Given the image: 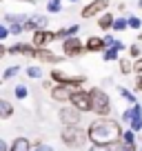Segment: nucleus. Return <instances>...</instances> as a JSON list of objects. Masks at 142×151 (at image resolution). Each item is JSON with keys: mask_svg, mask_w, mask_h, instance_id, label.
I'll list each match as a JSON object with an SVG mask.
<instances>
[{"mask_svg": "<svg viewBox=\"0 0 142 151\" xmlns=\"http://www.w3.org/2000/svg\"><path fill=\"white\" fill-rule=\"evenodd\" d=\"M133 73H136V76H142V58L133 60Z\"/></svg>", "mask_w": 142, "mask_h": 151, "instance_id": "72a5a7b5", "label": "nucleus"}, {"mask_svg": "<svg viewBox=\"0 0 142 151\" xmlns=\"http://www.w3.org/2000/svg\"><path fill=\"white\" fill-rule=\"evenodd\" d=\"M36 58H38L40 62H44V65H60V62L65 60V56H60V53H53L49 47H47V49H38Z\"/></svg>", "mask_w": 142, "mask_h": 151, "instance_id": "9b49d317", "label": "nucleus"}, {"mask_svg": "<svg viewBox=\"0 0 142 151\" xmlns=\"http://www.w3.org/2000/svg\"><path fill=\"white\" fill-rule=\"evenodd\" d=\"M102 38H104V47H107V49L115 45V36H102Z\"/></svg>", "mask_w": 142, "mask_h": 151, "instance_id": "c9c22d12", "label": "nucleus"}, {"mask_svg": "<svg viewBox=\"0 0 142 151\" xmlns=\"http://www.w3.org/2000/svg\"><path fill=\"white\" fill-rule=\"evenodd\" d=\"M138 7H140V9H142V0H138Z\"/></svg>", "mask_w": 142, "mask_h": 151, "instance_id": "37998d69", "label": "nucleus"}, {"mask_svg": "<svg viewBox=\"0 0 142 151\" xmlns=\"http://www.w3.org/2000/svg\"><path fill=\"white\" fill-rule=\"evenodd\" d=\"M122 122L109 118H95L89 122L87 127V138H89L91 145H107V147H113L115 142L122 140Z\"/></svg>", "mask_w": 142, "mask_h": 151, "instance_id": "f257e3e1", "label": "nucleus"}, {"mask_svg": "<svg viewBox=\"0 0 142 151\" xmlns=\"http://www.w3.org/2000/svg\"><path fill=\"white\" fill-rule=\"evenodd\" d=\"M33 24H36V31L38 29H47V24H49V18H44V16H33Z\"/></svg>", "mask_w": 142, "mask_h": 151, "instance_id": "cd10ccee", "label": "nucleus"}, {"mask_svg": "<svg viewBox=\"0 0 142 151\" xmlns=\"http://www.w3.org/2000/svg\"><path fill=\"white\" fill-rule=\"evenodd\" d=\"M0 151H9V145H7L2 138H0Z\"/></svg>", "mask_w": 142, "mask_h": 151, "instance_id": "ea45409f", "label": "nucleus"}, {"mask_svg": "<svg viewBox=\"0 0 142 151\" xmlns=\"http://www.w3.org/2000/svg\"><path fill=\"white\" fill-rule=\"evenodd\" d=\"M62 9V0H49L47 2V11L49 14H58Z\"/></svg>", "mask_w": 142, "mask_h": 151, "instance_id": "c756f323", "label": "nucleus"}, {"mask_svg": "<svg viewBox=\"0 0 142 151\" xmlns=\"http://www.w3.org/2000/svg\"><path fill=\"white\" fill-rule=\"evenodd\" d=\"M69 2H78V0H69Z\"/></svg>", "mask_w": 142, "mask_h": 151, "instance_id": "c03bdc74", "label": "nucleus"}, {"mask_svg": "<svg viewBox=\"0 0 142 151\" xmlns=\"http://www.w3.org/2000/svg\"><path fill=\"white\" fill-rule=\"evenodd\" d=\"M49 78H51L53 85H65V87H71V89H80V87H85V82H87V76L67 73V71H60V69H53L51 73H49Z\"/></svg>", "mask_w": 142, "mask_h": 151, "instance_id": "20e7f679", "label": "nucleus"}, {"mask_svg": "<svg viewBox=\"0 0 142 151\" xmlns=\"http://www.w3.org/2000/svg\"><path fill=\"white\" fill-rule=\"evenodd\" d=\"M60 140H62V145L69 147V149H80V147H85V142L89 140V138H87V129H82L80 124H78V127H62Z\"/></svg>", "mask_w": 142, "mask_h": 151, "instance_id": "7ed1b4c3", "label": "nucleus"}, {"mask_svg": "<svg viewBox=\"0 0 142 151\" xmlns=\"http://www.w3.org/2000/svg\"><path fill=\"white\" fill-rule=\"evenodd\" d=\"M5 53H7V47H5V45H0V58H5Z\"/></svg>", "mask_w": 142, "mask_h": 151, "instance_id": "a19ab883", "label": "nucleus"}, {"mask_svg": "<svg viewBox=\"0 0 142 151\" xmlns=\"http://www.w3.org/2000/svg\"><path fill=\"white\" fill-rule=\"evenodd\" d=\"M78 31H80V27H78V24H71V27H69V33H71V36H76Z\"/></svg>", "mask_w": 142, "mask_h": 151, "instance_id": "58836bf2", "label": "nucleus"}, {"mask_svg": "<svg viewBox=\"0 0 142 151\" xmlns=\"http://www.w3.org/2000/svg\"><path fill=\"white\" fill-rule=\"evenodd\" d=\"M138 42L142 45V31H138Z\"/></svg>", "mask_w": 142, "mask_h": 151, "instance_id": "79ce46f5", "label": "nucleus"}, {"mask_svg": "<svg viewBox=\"0 0 142 151\" xmlns=\"http://www.w3.org/2000/svg\"><path fill=\"white\" fill-rule=\"evenodd\" d=\"M131 120H133V107H127V109L122 111V116H120V122L129 127V124H131ZM127 127H124V129H127Z\"/></svg>", "mask_w": 142, "mask_h": 151, "instance_id": "b1692460", "label": "nucleus"}, {"mask_svg": "<svg viewBox=\"0 0 142 151\" xmlns=\"http://www.w3.org/2000/svg\"><path fill=\"white\" fill-rule=\"evenodd\" d=\"M62 53H65V58H80V56H85L87 53L85 42H82L78 36H69L65 42H62Z\"/></svg>", "mask_w": 142, "mask_h": 151, "instance_id": "423d86ee", "label": "nucleus"}, {"mask_svg": "<svg viewBox=\"0 0 142 151\" xmlns=\"http://www.w3.org/2000/svg\"><path fill=\"white\" fill-rule=\"evenodd\" d=\"M138 151H142V147H138Z\"/></svg>", "mask_w": 142, "mask_h": 151, "instance_id": "a18cd8bd", "label": "nucleus"}, {"mask_svg": "<svg viewBox=\"0 0 142 151\" xmlns=\"http://www.w3.org/2000/svg\"><path fill=\"white\" fill-rule=\"evenodd\" d=\"M69 104L76 107L80 113H89L91 111V98H89V89H73L71 91V98H69Z\"/></svg>", "mask_w": 142, "mask_h": 151, "instance_id": "39448f33", "label": "nucleus"}, {"mask_svg": "<svg viewBox=\"0 0 142 151\" xmlns=\"http://www.w3.org/2000/svg\"><path fill=\"white\" fill-rule=\"evenodd\" d=\"M127 29H129V22H127V18H118V16H115L113 31H115V33H122V31H127Z\"/></svg>", "mask_w": 142, "mask_h": 151, "instance_id": "5701e85b", "label": "nucleus"}, {"mask_svg": "<svg viewBox=\"0 0 142 151\" xmlns=\"http://www.w3.org/2000/svg\"><path fill=\"white\" fill-rule=\"evenodd\" d=\"M24 73H27L29 78H33V80H40V78H42V69H40V67H27Z\"/></svg>", "mask_w": 142, "mask_h": 151, "instance_id": "c85d7f7f", "label": "nucleus"}, {"mask_svg": "<svg viewBox=\"0 0 142 151\" xmlns=\"http://www.w3.org/2000/svg\"><path fill=\"white\" fill-rule=\"evenodd\" d=\"M127 51H129V58H131V60H138V58H142V45L133 42V45L127 47Z\"/></svg>", "mask_w": 142, "mask_h": 151, "instance_id": "aec40b11", "label": "nucleus"}, {"mask_svg": "<svg viewBox=\"0 0 142 151\" xmlns=\"http://www.w3.org/2000/svg\"><path fill=\"white\" fill-rule=\"evenodd\" d=\"M133 91H138V93L142 91V76H136V82H133Z\"/></svg>", "mask_w": 142, "mask_h": 151, "instance_id": "e433bc0d", "label": "nucleus"}, {"mask_svg": "<svg viewBox=\"0 0 142 151\" xmlns=\"http://www.w3.org/2000/svg\"><path fill=\"white\" fill-rule=\"evenodd\" d=\"M89 151H113V149H111V147H107V145H91Z\"/></svg>", "mask_w": 142, "mask_h": 151, "instance_id": "f704fd0d", "label": "nucleus"}, {"mask_svg": "<svg viewBox=\"0 0 142 151\" xmlns=\"http://www.w3.org/2000/svg\"><path fill=\"white\" fill-rule=\"evenodd\" d=\"M89 98H91V113L95 118H109L111 116V98L102 87H91L89 89Z\"/></svg>", "mask_w": 142, "mask_h": 151, "instance_id": "f03ea898", "label": "nucleus"}, {"mask_svg": "<svg viewBox=\"0 0 142 151\" xmlns=\"http://www.w3.org/2000/svg\"><path fill=\"white\" fill-rule=\"evenodd\" d=\"M71 87H65V85H53L51 87V100H56V102H69L71 98Z\"/></svg>", "mask_w": 142, "mask_h": 151, "instance_id": "f8f14e48", "label": "nucleus"}, {"mask_svg": "<svg viewBox=\"0 0 142 151\" xmlns=\"http://www.w3.org/2000/svg\"><path fill=\"white\" fill-rule=\"evenodd\" d=\"M31 140H27L24 136H18L14 142L9 145V151H31Z\"/></svg>", "mask_w": 142, "mask_h": 151, "instance_id": "4468645a", "label": "nucleus"}, {"mask_svg": "<svg viewBox=\"0 0 142 151\" xmlns=\"http://www.w3.org/2000/svg\"><path fill=\"white\" fill-rule=\"evenodd\" d=\"M127 22H129V29L142 31V18H138V16H127Z\"/></svg>", "mask_w": 142, "mask_h": 151, "instance_id": "4be33fe9", "label": "nucleus"}, {"mask_svg": "<svg viewBox=\"0 0 142 151\" xmlns=\"http://www.w3.org/2000/svg\"><path fill=\"white\" fill-rule=\"evenodd\" d=\"M113 22H115V16L109 14V11H107V14H102V16L98 18V27L102 29V31H111V29H113Z\"/></svg>", "mask_w": 142, "mask_h": 151, "instance_id": "2eb2a0df", "label": "nucleus"}, {"mask_svg": "<svg viewBox=\"0 0 142 151\" xmlns=\"http://www.w3.org/2000/svg\"><path fill=\"white\" fill-rule=\"evenodd\" d=\"M53 40H56V38H53V31H49V29H38V31H33L31 45L36 49H47Z\"/></svg>", "mask_w": 142, "mask_h": 151, "instance_id": "1a4fd4ad", "label": "nucleus"}, {"mask_svg": "<svg viewBox=\"0 0 142 151\" xmlns=\"http://www.w3.org/2000/svg\"><path fill=\"white\" fill-rule=\"evenodd\" d=\"M58 118H60L62 127H78L82 120V113L78 111L76 107H60V111H58Z\"/></svg>", "mask_w": 142, "mask_h": 151, "instance_id": "6e6552de", "label": "nucleus"}, {"mask_svg": "<svg viewBox=\"0 0 142 151\" xmlns=\"http://www.w3.org/2000/svg\"><path fill=\"white\" fill-rule=\"evenodd\" d=\"M7 53H11V56H27V58H36L38 49L33 47V45H27V42H16V45H11V47L7 49Z\"/></svg>", "mask_w": 142, "mask_h": 151, "instance_id": "9d476101", "label": "nucleus"}, {"mask_svg": "<svg viewBox=\"0 0 142 151\" xmlns=\"http://www.w3.org/2000/svg\"><path fill=\"white\" fill-rule=\"evenodd\" d=\"M118 67H120V73H122V76L133 73V60H131V58H122V56H120Z\"/></svg>", "mask_w": 142, "mask_h": 151, "instance_id": "f3484780", "label": "nucleus"}, {"mask_svg": "<svg viewBox=\"0 0 142 151\" xmlns=\"http://www.w3.org/2000/svg\"><path fill=\"white\" fill-rule=\"evenodd\" d=\"M113 151H138V145H127V142H115L113 147H111Z\"/></svg>", "mask_w": 142, "mask_h": 151, "instance_id": "393cba45", "label": "nucleus"}, {"mask_svg": "<svg viewBox=\"0 0 142 151\" xmlns=\"http://www.w3.org/2000/svg\"><path fill=\"white\" fill-rule=\"evenodd\" d=\"M20 73V67L14 65V67H7L5 73H2V80H11V78H16V76Z\"/></svg>", "mask_w": 142, "mask_h": 151, "instance_id": "a878e982", "label": "nucleus"}, {"mask_svg": "<svg viewBox=\"0 0 142 151\" xmlns=\"http://www.w3.org/2000/svg\"><path fill=\"white\" fill-rule=\"evenodd\" d=\"M115 89H118V93H120V98L122 100H127L129 104H136L138 100H136V93H133V91H129V89H124V87H115Z\"/></svg>", "mask_w": 142, "mask_h": 151, "instance_id": "6ab92c4d", "label": "nucleus"}, {"mask_svg": "<svg viewBox=\"0 0 142 151\" xmlns=\"http://www.w3.org/2000/svg\"><path fill=\"white\" fill-rule=\"evenodd\" d=\"M122 142H127V145H138V133L131 131V129H124L122 131Z\"/></svg>", "mask_w": 142, "mask_h": 151, "instance_id": "412c9836", "label": "nucleus"}, {"mask_svg": "<svg viewBox=\"0 0 142 151\" xmlns=\"http://www.w3.org/2000/svg\"><path fill=\"white\" fill-rule=\"evenodd\" d=\"M31 151H53V147L51 145H47V142H36V145H33V149Z\"/></svg>", "mask_w": 142, "mask_h": 151, "instance_id": "473e14b6", "label": "nucleus"}, {"mask_svg": "<svg viewBox=\"0 0 142 151\" xmlns=\"http://www.w3.org/2000/svg\"><path fill=\"white\" fill-rule=\"evenodd\" d=\"M109 2H111V0H91L89 5L82 7L80 18H100L102 14L109 11Z\"/></svg>", "mask_w": 142, "mask_h": 151, "instance_id": "0eeeda50", "label": "nucleus"}, {"mask_svg": "<svg viewBox=\"0 0 142 151\" xmlns=\"http://www.w3.org/2000/svg\"><path fill=\"white\" fill-rule=\"evenodd\" d=\"M71 33H69V27H65V29H58V31H53V38L56 40H60V42H65L67 38H69Z\"/></svg>", "mask_w": 142, "mask_h": 151, "instance_id": "2f4dec72", "label": "nucleus"}, {"mask_svg": "<svg viewBox=\"0 0 142 151\" xmlns=\"http://www.w3.org/2000/svg\"><path fill=\"white\" fill-rule=\"evenodd\" d=\"M85 49L89 53H102L104 49H107V47H104V38L102 36H89V38H87V42H85Z\"/></svg>", "mask_w": 142, "mask_h": 151, "instance_id": "ddd939ff", "label": "nucleus"}, {"mask_svg": "<svg viewBox=\"0 0 142 151\" xmlns=\"http://www.w3.org/2000/svg\"><path fill=\"white\" fill-rule=\"evenodd\" d=\"M102 60L104 62H113V60H120V51L115 47H109L102 51Z\"/></svg>", "mask_w": 142, "mask_h": 151, "instance_id": "a211bd4d", "label": "nucleus"}, {"mask_svg": "<svg viewBox=\"0 0 142 151\" xmlns=\"http://www.w3.org/2000/svg\"><path fill=\"white\" fill-rule=\"evenodd\" d=\"M7 36H9V29H7L5 24H0V40H5Z\"/></svg>", "mask_w": 142, "mask_h": 151, "instance_id": "4c0bfd02", "label": "nucleus"}, {"mask_svg": "<svg viewBox=\"0 0 142 151\" xmlns=\"http://www.w3.org/2000/svg\"><path fill=\"white\" fill-rule=\"evenodd\" d=\"M11 116H14V104L9 100L0 98V120H9Z\"/></svg>", "mask_w": 142, "mask_h": 151, "instance_id": "dca6fc26", "label": "nucleus"}, {"mask_svg": "<svg viewBox=\"0 0 142 151\" xmlns=\"http://www.w3.org/2000/svg\"><path fill=\"white\" fill-rule=\"evenodd\" d=\"M14 96H16V98H18V100H24V98H27V96H29V89H27V87H24V85H18V87H16V89H14Z\"/></svg>", "mask_w": 142, "mask_h": 151, "instance_id": "7c9ffc66", "label": "nucleus"}, {"mask_svg": "<svg viewBox=\"0 0 142 151\" xmlns=\"http://www.w3.org/2000/svg\"><path fill=\"white\" fill-rule=\"evenodd\" d=\"M7 29H9V36H18V33L24 31V22H11L7 24Z\"/></svg>", "mask_w": 142, "mask_h": 151, "instance_id": "bb28decb", "label": "nucleus"}]
</instances>
